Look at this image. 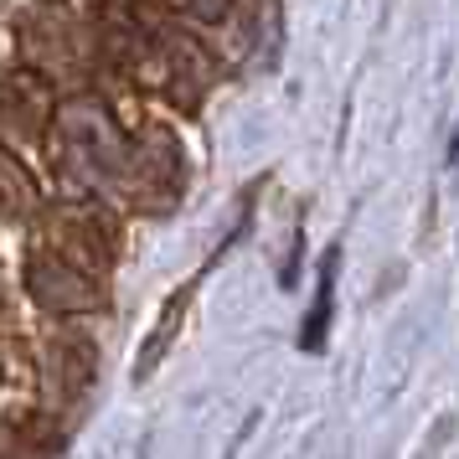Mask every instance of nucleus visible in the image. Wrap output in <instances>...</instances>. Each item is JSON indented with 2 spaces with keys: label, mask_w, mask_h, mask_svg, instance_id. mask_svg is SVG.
Instances as JSON below:
<instances>
[{
  "label": "nucleus",
  "mask_w": 459,
  "mask_h": 459,
  "mask_svg": "<svg viewBox=\"0 0 459 459\" xmlns=\"http://www.w3.org/2000/svg\"><path fill=\"white\" fill-rule=\"evenodd\" d=\"M26 284L37 294V305H47V310H93V305H99V279L57 248L31 253Z\"/></svg>",
  "instance_id": "nucleus-1"
},
{
  "label": "nucleus",
  "mask_w": 459,
  "mask_h": 459,
  "mask_svg": "<svg viewBox=\"0 0 459 459\" xmlns=\"http://www.w3.org/2000/svg\"><path fill=\"white\" fill-rule=\"evenodd\" d=\"M52 119V93H47L42 73H11L0 78V125L16 140H31L37 129Z\"/></svg>",
  "instance_id": "nucleus-2"
},
{
  "label": "nucleus",
  "mask_w": 459,
  "mask_h": 459,
  "mask_svg": "<svg viewBox=\"0 0 459 459\" xmlns=\"http://www.w3.org/2000/svg\"><path fill=\"white\" fill-rule=\"evenodd\" d=\"M186 305H191V290H176V299H170V310L155 320V331H150V341H145V351H140V361H134V377L145 382L150 372H155V361L170 351V341H176V325H181V315H186Z\"/></svg>",
  "instance_id": "nucleus-3"
},
{
  "label": "nucleus",
  "mask_w": 459,
  "mask_h": 459,
  "mask_svg": "<svg viewBox=\"0 0 459 459\" xmlns=\"http://www.w3.org/2000/svg\"><path fill=\"white\" fill-rule=\"evenodd\" d=\"M31 212V181L22 176V166L0 150V217H26Z\"/></svg>",
  "instance_id": "nucleus-4"
},
{
  "label": "nucleus",
  "mask_w": 459,
  "mask_h": 459,
  "mask_svg": "<svg viewBox=\"0 0 459 459\" xmlns=\"http://www.w3.org/2000/svg\"><path fill=\"white\" fill-rule=\"evenodd\" d=\"M331 294H335V253L325 273H320V294H315L310 315H305V351H320L325 346V320H331Z\"/></svg>",
  "instance_id": "nucleus-5"
},
{
  "label": "nucleus",
  "mask_w": 459,
  "mask_h": 459,
  "mask_svg": "<svg viewBox=\"0 0 459 459\" xmlns=\"http://www.w3.org/2000/svg\"><path fill=\"white\" fill-rule=\"evenodd\" d=\"M37 22H42V26H57V31H63L67 16H57V11H42ZM37 63H42V73H63V67L78 63V52H73V42H52V47H42V52H37Z\"/></svg>",
  "instance_id": "nucleus-6"
},
{
  "label": "nucleus",
  "mask_w": 459,
  "mask_h": 459,
  "mask_svg": "<svg viewBox=\"0 0 459 459\" xmlns=\"http://www.w3.org/2000/svg\"><path fill=\"white\" fill-rule=\"evenodd\" d=\"M176 5H181V11H191L196 22H222L232 0H176Z\"/></svg>",
  "instance_id": "nucleus-7"
}]
</instances>
